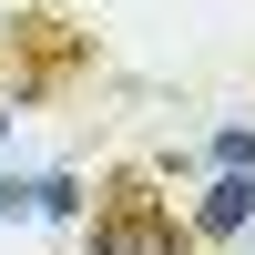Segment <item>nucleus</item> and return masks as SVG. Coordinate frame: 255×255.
I'll return each mask as SVG.
<instances>
[{"label":"nucleus","instance_id":"2","mask_svg":"<svg viewBox=\"0 0 255 255\" xmlns=\"http://www.w3.org/2000/svg\"><path fill=\"white\" fill-rule=\"evenodd\" d=\"M92 255H194V225L153 194V163H113L92 204Z\"/></svg>","mask_w":255,"mask_h":255},{"label":"nucleus","instance_id":"3","mask_svg":"<svg viewBox=\"0 0 255 255\" xmlns=\"http://www.w3.org/2000/svg\"><path fill=\"white\" fill-rule=\"evenodd\" d=\"M245 225H255V174H215L194 204V245H235Z\"/></svg>","mask_w":255,"mask_h":255},{"label":"nucleus","instance_id":"5","mask_svg":"<svg viewBox=\"0 0 255 255\" xmlns=\"http://www.w3.org/2000/svg\"><path fill=\"white\" fill-rule=\"evenodd\" d=\"M41 215H82V184L72 174H41Z\"/></svg>","mask_w":255,"mask_h":255},{"label":"nucleus","instance_id":"4","mask_svg":"<svg viewBox=\"0 0 255 255\" xmlns=\"http://www.w3.org/2000/svg\"><path fill=\"white\" fill-rule=\"evenodd\" d=\"M215 174H255V123H225L215 133Z\"/></svg>","mask_w":255,"mask_h":255},{"label":"nucleus","instance_id":"1","mask_svg":"<svg viewBox=\"0 0 255 255\" xmlns=\"http://www.w3.org/2000/svg\"><path fill=\"white\" fill-rule=\"evenodd\" d=\"M92 72V31H82L72 10H20L10 31H0V102H61L72 82Z\"/></svg>","mask_w":255,"mask_h":255}]
</instances>
